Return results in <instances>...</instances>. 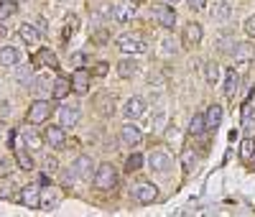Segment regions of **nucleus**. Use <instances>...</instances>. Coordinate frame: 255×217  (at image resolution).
I'll list each match as a JSON object with an SVG mask.
<instances>
[{"instance_id":"nucleus-31","label":"nucleus","mask_w":255,"mask_h":217,"mask_svg":"<svg viewBox=\"0 0 255 217\" xmlns=\"http://www.w3.org/2000/svg\"><path fill=\"white\" fill-rule=\"evenodd\" d=\"M207 130V125H204V113H197L194 118H191V123H189V133L191 136H202Z\"/></svg>"},{"instance_id":"nucleus-45","label":"nucleus","mask_w":255,"mask_h":217,"mask_svg":"<svg viewBox=\"0 0 255 217\" xmlns=\"http://www.w3.org/2000/svg\"><path fill=\"white\" fill-rule=\"evenodd\" d=\"M186 3H189L191 10H202L204 8V0H186Z\"/></svg>"},{"instance_id":"nucleus-17","label":"nucleus","mask_w":255,"mask_h":217,"mask_svg":"<svg viewBox=\"0 0 255 217\" xmlns=\"http://www.w3.org/2000/svg\"><path fill=\"white\" fill-rule=\"evenodd\" d=\"M222 115H225V110H222V105H209L207 107V113H204V125H207V130H217L220 128V123H222Z\"/></svg>"},{"instance_id":"nucleus-41","label":"nucleus","mask_w":255,"mask_h":217,"mask_svg":"<svg viewBox=\"0 0 255 217\" xmlns=\"http://www.w3.org/2000/svg\"><path fill=\"white\" fill-rule=\"evenodd\" d=\"M84 61H87V56H84L82 51H74V54H72V67L79 69V67H84Z\"/></svg>"},{"instance_id":"nucleus-35","label":"nucleus","mask_w":255,"mask_h":217,"mask_svg":"<svg viewBox=\"0 0 255 217\" xmlns=\"http://www.w3.org/2000/svg\"><path fill=\"white\" fill-rule=\"evenodd\" d=\"M31 87L36 92H46V90H51V79L46 77V74H38L33 82H31Z\"/></svg>"},{"instance_id":"nucleus-23","label":"nucleus","mask_w":255,"mask_h":217,"mask_svg":"<svg viewBox=\"0 0 255 217\" xmlns=\"http://www.w3.org/2000/svg\"><path fill=\"white\" fill-rule=\"evenodd\" d=\"M20 61V51L15 46H0V64L3 67H15Z\"/></svg>"},{"instance_id":"nucleus-27","label":"nucleus","mask_w":255,"mask_h":217,"mask_svg":"<svg viewBox=\"0 0 255 217\" xmlns=\"http://www.w3.org/2000/svg\"><path fill=\"white\" fill-rule=\"evenodd\" d=\"M97 105H100V113H102V115H113V113H115V95L102 92L100 100H97Z\"/></svg>"},{"instance_id":"nucleus-50","label":"nucleus","mask_w":255,"mask_h":217,"mask_svg":"<svg viewBox=\"0 0 255 217\" xmlns=\"http://www.w3.org/2000/svg\"><path fill=\"white\" fill-rule=\"evenodd\" d=\"M163 3H168V5H176V3H179V0H163Z\"/></svg>"},{"instance_id":"nucleus-18","label":"nucleus","mask_w":255,"mask_h":217,"mask_svg":"<svg viewBox=\"0 0 255 217\" xmlns=\"http://www.w3.org/2000/svg\"><path fill=\"white\" fill-rule=\"evenodd\" d=\"M138 67H140V64H138L133 56H125V59H120V61H118V77L130 79V77H135V74H138Z\"/></svg>"},{"instance_id":"nucleus-10","label":"nucleus","mask_w":255,"mask_h":217,"mask_svg":"<svg viewBox=\"0 0 255 217\" xmlns=\"http://www.w3.org/2000/svg\"><path fill=\"white\" fill-rule=\"evenodd\" d=\"M72 92H77V95H87L90 92V84H92V77H90V72L84 69V67H79V69H74V74H72Z\"/></svg>"},{"instance_id":"nucleus-29","label":"nucleus","mask_w":255,"mask_h":217,"mask_svg":"<svg viewBox=\"0 0 255 217\" xmlns=\"http://www.w3.org/2000/svg\"><path fill=\"white\" fill-rule=\"evenodd\" d=\"M204 79H207V84H217L220 82V64L217 61H207L204 64Z\"/></svg>"},{"instance_id":"nucleus-14","label":"nucleus","mask_w":255,"mask_h":217,"mask_svg":"<svg viewBox=\"0 0 255 217\" xmlns=\"http://www.w3.org/2000/svg\"><path fill=\"white\" fill-rule=\"evenodd\" d=\"M123 115H125L128 120H138L140 115H145V102H143V97H130V100H125Z\"/></svg>"},{"instance_id":"nucleus-16","label":"nucleus","mask_w":255,"mask_h":217,"mask_svg":"<svg viewBox=\"0 0 255 217\" xmlns=\"http://www.w3.org/2000/svg\"><path fill=\"white\" fill-rule=\"evenodd\" d=\"M148 166H151L153 171H158V174H166L168 169H171V159H168V154H163V151H151Z\"/></svg>"},{"instance_id":"nucleus-48","label":"nucleus","mask_w":255,"mask_h":217,"mask_svg":"<svg viewBox=\"0 0 255 217\" xmlns=\"http://www.w3.org/2000/svg\"><path fill=\"white\" fill-rule=\"evenodd\" d=\"M8 169H10V166H8V161H0V177H8V174H10Z\"/></svg>"},{"instance_id":"nucleus-34","label":"nucleus","mask_w":255,"mask_h":217,"mask_svg":"<svg viewBox=\"0 0 255 217\" xmlns=\"http://www.w3.org/2000/svg\"><path fill=\"white\" fill-rule=\"evenodd\" d=\"M143 156L140 154H133V156H128V161H125V171L128 174H133V171H140V166H143Z\"/></svg>"},{"instance_id":"nucleus-21","label":"nucleus","mask_w":255,"mask_h":217,"mask_svg":"<svg viewBox=\"0 0 255 217\" xmlns=\"http://www.w3.org/2000/svg\"><path fill=\"white\" fill-rule=\"evenodd\" d=\"M13 156H15V164L20 171H33V159H31V151L26 146H18Z\"/></svg>"},{"instance_id":"nucleus-20","label":"nucleus","mask_w":255,"mask_h":217,"mask_svg":"<svg viewBox=\"0 0 255 217\" xmlns=\"http://www.w3.org/2000/svg\"><path fill=\"white\" fill-rule=\"evenodd\" d=\"M20 141H23V146L28 151H38V148H44V138H41L33 128H23V133H20Z\"/></svg>"},{"instance_id":"nucleus-39","label":"nucleus","mask_w":255,"mask_h":217,"mask_svg":"<svg viewBox=\"0 0 255 217\" xmlns=\"http://www.w3.org/2000/svg\"><path fill=\"white\" fill-rule=\"evenodd\" d=\"M243 28H245L248 38H250V41H255V15H248V18H245V23H243Z\"/></svg>"},{"instance_id":"nucleus-3","label":"nucleus","mask_w":255,"mask_h":217,"mask_svg":"<svg viewBox=\"0 0 255 217\" xmlns=\"http://www.w3.org/2000/svg\"><path fill=\"white\" fill-rule=\"evenodd\" d=\"M115 43H118V49L125 51V54H143V51H148V43L143 41L140 33H123V36H118Z\"/></svg>"},{"instance_id":"nucleus-11","label":"nucleus","mask_w":255,"mask_h":217,"mask_svg":"<svg viewBox=\"0 0 255 217\" xmlns=\"http://www.w3.org/2000/svg\"><path fill=\"white\" fill-rule=\"evenodd\" d=\"M110 13H113V18L118 20V23H128L135 13V5H133V0H118V3L110 8Z\"/></svg>"},{"instance_id":"nucleus-12","label":"nucleus","mask_w":255,"mask_h":217,"mask_svg":"<svg viewBox=\"0 0 255 217\" xmlns=\"http://www.w3.org/2000/svg\"><path fill=\"white\" fill-rule=\"evenodd\" d=\"M153 15H156V20H158V26L166 28V31H171V28L176 26V13H174V8L168 5V3L158 5V8L153 10Z\"/></svg>"},{"instance_id":"nucleus-1","label":"nucleus","mask_w":255,"mask_h":217,"mask_svg":"<svg viewBox=\"0 0 255 217\" xmlns=\"http://www.w3.org/2000/svg\"><path fill=\"white\" fill-rule=\"evenodd\" d=\"M92 182H95V187H97L100 192H110V189H115V184H118V171H115V166L108 164V161L100 164V166L95 169Z\"/></svg>"},{"instance_id":"nucleus-47","label":"nucleus","mask_w":255,"mask_h":217,"mask_svg":"<svg viewBox=\"0 0 255 217\" xmlns=\"http://www.w3.org/2000/svg\"><path fill=\"white\" fill-rule=\"evenodd\" d=\"M92 41H97V43H105V41H108V31H100V33H95V36H92Z\"/></svg>"},{"instance_id":"nucleus-25","label":"nucleus","mask_w":255,"mask_h":217,"mask_svg":"<svg viewBox=\"0 0 255 217\" xmlns=\"http://www.w3.org/2000/svg\"><path fill=\"white\" fill-rule=\"evenodd\" d=\"M243 130H245V136H255V107L253 105L243 107Z\"/></svg>"},{"instance_id":"nucleus-19","label":"nucleus","mask_w":255,"mask_h":217,"mask_svg":"<svg viewBox=\"0 0 255 217\" xmlns=\"http://www.w3.org/2000/svg\"><path fill=\"white\" fill-rule=\"evenodd\" d=\"M18 36L23 38V41L28 43V46H36V43H38L41 38H44V36L38 33V28H36L33 23H20V26H18Z\"/></svg>"},{"instance_id":"nucleus-52","label":"nucleus","mask_w":255,"mask_h":217,"mask_svg":"<svg viewBox=\"0 0 255 217\" xmlns=\"http://www.w3.org/2000/svg\"><path fill=\"white\" fill-rule=\"evenodd\" d=\"M133 3H135V0H133Z\"/></svg>"},{"instance_id":"nucleus-4","label":"nucleus","mask_w":255,"mask_h":217,"mask_svg":"<svg viewBox=\"0 0 255 217\" xmlns=\"http://www.w3.org/2000/svg\"><path fill=\"white\" fill-rule=\"evenodd\" d=\"M130 197H133L138 205H153V202L158 200V187L151 184V182H140V184L133 187Z\"/></svg>"},{"instance_id":"nucleus-15","label":"nucleus","mask_w":255,"mask_h":217,"mask_svg":"<svg viewBox=\"0 0 255 217\" xmlns=\"http://www.w3.org/2000/svg\"><path fill=\"white\" fill-rule=\"evenodd\" d=\"M44 141H46L51 148H64V143H67V133H64L61 125H49L46 133H44Z\"/></svg>"},{"instance_id":"nucleus-37","label":"nucleus","mask_w":255,"mask_h":217,"mask_svg":"<svg viewBox=\"0 0 255 217\" xmlns=\"http://www.w3.org/2000/svg\"><path fill=\"white\" fill-rule=\"evenodd\" d=\"M38 59H41V61H46L51 69H59V61H56V56H54L49 49H41V51H38Z\"/></svg>"},{"instance_id":"nucleus-13","label":"nucleus","mask_w":255,"mask_h":217,"mask_svg":"<svg viewBox=\"0 0 255 217\" xmlns=\"http://www.w3.org/2000/svg\"><path fill=\"white\" fill-rule=\"evenodd\" d=\"M79 123V105H64L59 110V125L64 130H69Z\"/></svg>"},{"instance_id":"nucleus-42","label":"nucleus","mask_w":255,"mask_h":217,"mask_svg":"<svg viewBox=\"0 0 255 217\" xmlns=\"http://www.w3.org/2000/svg\"><path fill=\"white\" fill-rule=\"evenodd\" d=\"M44 166H46V171H49V174H54V171H59V161H56L54 156H46V161H44Z\"/></svg>"},{"instance_id":"nucleus-28","label":"nucleus","mask_w":255,"mask_h":217,"mask_svg":"<svg viewBox=\"0 0 255 217\" xmlns=\"http://www.w3.org/2000/svg\"><path fill=\"white\" fill-rule=\"evenodd\" d=\"M209 15H212V20H227V18L232 15V5L222 0V3H217L215 8L209 10Z\"/></svg>"},{"instance_id":"nucleus-38","label":"nucleus","mask_w":255,"mask_h":217,"mask_svg":"<svg viewBox=\"0 0 255 217\" xmlns=\"http://www.w3.org/2000/svg\"><path fill=\"white\" fill-rule=\"evenodd\" d=\"M232 46H235V41L230 38V33H222V38H220V54H230Z\"/></svg>"},{"instance_id":"nucleus-6","label":"nucleus","mask_w":255,"mask_h":217,"mask_svg":"<svg viewBox=\"0 0 255 217\" xmlns=\"http://www.w3.org/2000/svg\"><path fill=\"white\" fill-rule=\"evenodd\" d=\"M202 38H204V28H202V23H197V20H191V23H186V26H184L181 43H184L186 49H197L199 43H202Z\"/></svg>"},{"instance_id":"nucleus-7","label":"nucleus","mask_w":255,"mask_h":217,"mask_svg":"<svg viewBox=\"0 0 255 217\" xmlns=\"http://www.w3.org/2000/svg\"><path fill=\"white\" fill-rule=\"evenodd\" d=\"M72 171H74L77 179L90 182V179L95 177V164H92V159H90L87 154H82V156H77V161L72 164Z\"/></svg>"},{"instance_id":"nucleus-43","label":"nucleus","mask_w":255,"mask_h":217,"mask_svg":"<svg viewBox=\"0 0 255 217\" xmlns=\"http://www.w3.org/2000/svg\"><path fill=\"white\" fill-rule=\"evenodd\" d=\"M174 51H176V46H174V41H171V38H166V41H163V54L168 56V54H174Z\"/></svg>"},{"instance_id":"nucleus-8","label":"nucleus","mask_w":255,"mask_h":217,"mask_svg":"<svg viewBox=\"0 0 255 217\" xmlns=\"http://www.w3.org/2000/svg\"><path fill=\"white\" fill-rule=\"evenodd\" d=\"M18 202L23 205V207H28V210H38L41 207V189L33 187V184L23 187V189L18 192Z\"/></svg>"},{"instance_id":"nucleus-32","label":"nucleus","mask_w":255,"mask_h":217,"mask_svg":"<svg viewBox=\"0 0 255 217\" xmlns=\"http://www.w3.org/2000/svg\"><path fill=\"white\" fill-rule=\"evenodd\" d=\"M15 10H18V0H0V20L15 15Z\"/></svg>"},{"instance_id":"nucleus-24","label":"nucleus","mask_w":255,"mask_h":217,"mask_svg":"<svg viewBox=\"0 0 255 217\" xmlns=\"http://www.w3.org/2000/svg\"><path fill=\"white\" fill-rule=\"evenodd\" d=\"M69 92H72V82H69L67 77H59V79L51 84V97H54V100H64Z\"/></svg>"},{"instance_id":"nucleus-5","label":"nucleus","mask_w":255,"mask_h":217,"mask_svg":"<svg viewBox=\"0 0 255 217\" xmlns=\"http://www.w3.org/2000/svg\"><path fill=\"white\" fill-rule=\"evenodd\" d=\"M51 115V102L49 100H33L31 107H28V123L31 125H41V123H46Z\"/></svg>"},{"instance_id":"nucleus-9","label":"nucleus","mask_w":255,"mask_h":217,"mask_svg":"<svg viewBox=\"0 0 255 217\" xmlns=\"http://www.w3.org/2000/svg\"><path fill=\"white\" fill-rule=\"evenodd\" d=\"M120 141L125 143V146H130V148H135L140 141H143V130L133 123V120H128L123 128H120Z\"/></svg>"},{"instance_id":"nucleus-36","label":"nucleus","mask_w":255,"mask_h":217,"mask_svg":"<svg viewBox=\"0 0 255 217\" xmlns=\"http://www.w3.org/2000/svg\"><path fill=\"white\" fill-rule=\"evenodd\" d=\"M77 31H79V18H77V15H69V18H67V28H64V38L74 36Z\"/></svg>"},{"instance_id":"nucleus-26","label":"nucleus","mask_w":255,"mask_h":217,"mask_svg":"<svg viewBox=\"0 0 255 217\" xmlns=\"http://www.w3.org/2000/svg\"><path fill=\"white\" fill-rule=\"evenodd\" d=\"M59 202H61V197H59L56 192H46V194H41V207H38V210L54 212V210L59 207Z\"/></svg>"},{"instance_id":"nucleus-2","label":"nucleus","mask_w":255,"mask_h":217,"mask_svg":"<svg viewBox=\"0 0 255 217\" xmlns=\"http://www.w3.org/2000/svg\"><path fill=\"white\" fill-rule=\"evenodd\" d=\"M230 56L235 59V67H238L240 72H248L250 64L255 61V46H253L250 41H240V43H235V46H232Z\"/></svg>"},{"instance_id":"nucleus-33","label":"nucleus","mask_w":255,"mask_h":217,"mask_svg":"<svg viewBox=\"0 0 255 217\" xmlns=\"http://www.w3.org/2000/svg\"><path fill=\"white\" fill-rule=\"evenodd\" d=\"M253 151H255V141H253V136H245V141H243V146H240V159H243L245 164L253 159Z\"/></svg>"},{"instance_id":"nucleus-40","label":"nucleus","mask_w":255,"mask_h":217,"mask_svg":"<svg viewBox=\"0 0 255 217\" xmlns=\"http://www.w3.org/2000/svg\"><path fill=\"white\" fill-rule=\"evenodd\" d=\"M0 200H18V194H15V189H13V184L10 187H0Z\"/></svg>"},{"instance_id":"nucleus-46","label":"nucleus","mask_w":255,"mask_h":217,"mask_svg":"<svg viewBox=\"0 0 255 217\" xmlns=\"http://www.w3.org/2000/svg\"><path fill=\"white\" fill-rule=\"evenodd\" d=\"M36 28H38L41 36H46V20H44V18H38V20H36Z\"/></svg>"},{"instance_id":"nucleus-49","label":"nucleus","mask_w":255,"mask_h":217,"mask_svg":"<svg viewBox=\"0 0 255 217\" xmlns=\"http://www.w3.org/2000/svg\"><path fill=\"white\" fill-rule=\"evenodd\" d=\"M28 77H31L28 69H20V72H18V79H20V82H28Z\"/></svg>"},{"instance_id":"nucleus-44","label":"nucleus","mask_w":255,"mask_h":217,"mask_svg":"<svg viewBox=\"0 0 255 217\" xmlns=\"http://www.w3.org/2000/svg\"><path fill=\"white\" fill-rule=\"evenodd\" d=\"M108 67H110L108 61H100V64H97V69H95V74H97V77H105V74H108Z\"/></svg>"},{"instance_id":"nucleus-30","label":"nucleus","mask_w":255,"mask_h":217,"mask_svg":"<svg viewBox=\"0 0 255 217\" xmlns=\"http://www.w3.org/2000/svg\"><path fill=\"white\" fill-rule=\"evenodd\" d=\"M194 166H197V154L191 148H184L181 151V169L189 174V171H194Z\"/></svg>"},{"instance_id":"nucleus-51","label":"nucleus","mask_w":255,"mask_h":217,"mask_svg":"<svg viewBox=\"0 0 255 217\" xmlns=\"http://www.w3.org/2000/svg\"><path fill=\"white\" fill-rule=\"evenodd\" d=\"M18 3H20V0H18Z\"/></svg>"},{"instance_id":"nucleus-22","label":"nucleus","mask_w":255,"mask_h":217,"mask_svg":"<svg viewBox=\"0 0 255 217\" xmlns=\"http://www.w3.org/2000/svg\"><path fill=\"white\" fill-rule=\"evenodd\" d=\"M238 90H240V72L230 69V72L225 74V97H235Z\"/></svg>"}]
</instances>
